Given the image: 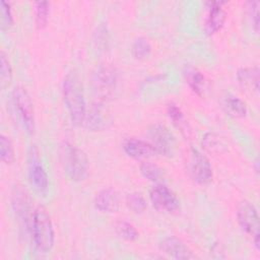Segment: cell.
I'll list each match as a JSON object with an SVG mask.
<instances>
[{
	"label": "cell",
	"instance_id": "cell-7",
	"mask_svg": "<svg viewBox=\"0 0 260 260\" xmlns=\"http://www.w3.org/2000/svg\"><path fill=\"white\" fill-rule=\"evenodd\" d=\"M191 178L198 184L205 185L212 180V167L209 159L198 149L191 148L188 162Z\"/></svg>",
	"mask_w": 260,
	"mask_h": 260
},
{
	"label": "cell",
	"instance_id": "cell-10",
	"mask_svg": "<svg viewBox=\"0 0 260 260\" xmlns=\"http://www.w3.org/2000/svg\"><path fill=\"white\" fill-rule=\"evenodd\" d=\"M12 206L17 216L30 231L31 220L34 216V212L31 209V200L27 191L21 186L15 187L12 192Z\"/></svg>",
	"mask_w": 260,
	"mask_h": 260
},
{
	"label": "cell",
	"instance_id": "cell-25",
	"mask_svg": "<svg viewBox=\"0 0 260 260\" xmlns=\"http://www.w3.org/2000/svg\"><path fill=\"white\" fill-rule=\"evenodd\" d=\"M126 204L129 207V209H131L136 213L143 212L147 207L146 200L140 193H137V192H133L127 195Z\"/></svg>",
	"mask_w": 260,
	"mask_h": 260
},
{
	"label": "cell",
	"instance_id": "cell-26",
	"mask_svg": "<svg viewBox=\"0 0 260 260\" xmlns=\"http://www.w3.org/2000/svg\"><path fill=\"white\" fill-rule=\"evenodd\" d=\"M0 64H1V69H0V79H1V87L5 88L7 85H9L12 77V70H11V65L6 58V55L4 52H1L0 54Z\"/></svg>",
	"mask_w": 260,
	"mask_h": 260
},
{
	"label": "cell",
	"instance_id": "cell-18",
	"mask_svg": "<svg viewBox=\"0 0 260 260\" xmlns=\"http://www.w3.org/2000/svg\"><path fill=\"white\" fill-rule=\"evenodd\" d=\"M238 80L241 84L245 86L252 87L256 91L259 89V68L255 67H245L241 68L238 73Z\"/></svg>",
	"mask_w": 260,
	"mask_h": 260
},
{
	"label": "cell",
	"instance_id": "cell-19",
	"mask_svg": "<svg viewBox=\"0 0 260 260\" xmlns=\"http://www.w3.org/2000/svg\"><path fill=\"white\" fill-rule=\"evenodd\" d=\"M186 81L188 82L191 89L197 94H201L204 87V76L203 74L194 67H186L184 71Z\"/></svg>",
	"mask_w": 260,
	"mask_h": 260
},
{
	"label": "cell",
	"instance_id": "cell-5",
	"mask_svg": "<svg viewBox=\"0 0 260 260\" xmlns=\"http://www.w3.org/2000/svg\"><path fill=\"white\" fill-rule=\"evenodd\" d=\"M93 90L99 99L107 100L111 98L118 85V73L111 66H100L92 76Z\"/></svg>",
	"mask_w": 260,
	"mask_h": 260
},
{
	"label": "cell",
	"instance_id": "cell-24",
	"mask_svg": "<svg viewBox=\"0 0 260 260\" xmlns=\"http://www.w3.org/2000/svg\"><path fill=\"white\" fill-rule=\"evenodd\" d=\"M140 172L144 178L152 182H157L162 178V170L150 161H143L140 165Z\"/></svg>",
	"mask_w": 260,
	"mask_h": 260
},
{
	"label": "cell",
	"instance_id": "cell-4",
	"mask_svg": "<svg viewBox=\"0 0 260 260\" xmlns=\"http://www.w3.org/2000/svg\"><path fill=\"white\" fill-rule=\"evenodd\" d=\"M237 218L240 226L247 235H249L257 248H259V215L254 204L248 200L240 202L237 208Z\"/></svg>",
	"mask_w": 260,
	"mask_h": 260
},
{
	"label": "cell",
	"instance_id": "cell-21",
	"mask_svg": "<svg viewBox=\"0 0 260 260\" xmlns=\"http://www.w3.org/2000/svg\"><path fill=\"white\" fill-rule=\"evenodd\" d=\"M50 12V3L48 1H38L35 3V18L39 28L46 26Z\"/></svg>",
	"mask_w": 260,
	"mask_h": 260
},
{
	"label": "cell",
	"instance_id": "cell-28",
	"mask_svg": "<svg viewBox=\"0 0 260 260\" xmlns=\"http://www.w3.org/2000/svg\"><path fill=\"white\" fill-rule=\"evenodd\" d=\"M259 5H260V3L257 0L248 2L249 15L252 18V23H253L256 31H258V28H259Z\"/></svg>",
	"mask_w": 260,
	"mask_h": 260
},
{
	"label": "cell",
	"instance_id": "cell-11",
	"mask_svg": "<svg viewBox=\"0 0 260 260\" xmlns=\"http://www.w3.org/2000/svg\"><path fill=\"white\" fill-rule=\"evenodd\" d=\"M28 175L31 184L40 193H45L48 189V175L39 157L36 147H31L28 156Z\"/></svg>",
	"mask_w": 260,
	"mask_h": 260
},
{
	"label": "cell",
	"instance_id": "cell-1",
	"mask_svg": "<svg viewBox=\"0 0 260 260\" xmlns=\"http://www.w3.org/2000/svg\"><path fill=\"white\" fill-rule=\"evenodd\" d=\"M63 96L68 109L71 121L75 125H81L86 115V105L83 86L78 73L70 70L63 79Z\"/></svg>",
	"mask_w": 260,
	"mask_h": 260
},
{
	"label": "cell",
	"instance_id": "cell-2",
	"mask_svg": "<svg viewBox=\"0 0 260 260\" xmlns=\"http://www.w3.org/2000/svg\"><path fill=\"white\" fill-rule=\"evenodd\" d=\"M60 158L66 175L72 181H82L88 174V158L77 146L64 142L60 147Z\"/></svg>",
	"mask_w": 260,
	"mask_h": 260
},
{
	"label": "cell",
	"instance_id": "cell-20",
	"mask_svg": "<svg viewBox=\"0 0 260 260\" xmlns=\"http://www.w3.org/2000/svg\"><path fill=\"white\" fill-rule=\"evenodd\" d=\"M0 156L1 160L7 165L12 164L15 158L13 144L9 137L4 134H1L0 136Z\"/></svg>",
	"mask_w": 260,
	"mask_h": 260
},
{
	"label": "cell",
	"instance_id": "cell-22",
	"mask_svg": "<svg viewBox=\"0 0 260 260\" xmlns=\"http://www.w3.org/2000/svg\"><path fill=\"white\" fill-rule=\"evenodd\" d=\"M151 45L146 38L140 37L136 39L132 45V54L136 59H145L149 56Z\"/></svg>",
	"mask_w": 260,
	"mask_h": 260
},
{
	"label": "cell",
	"instance_id": "cell-16",
	"mask_svg": "<svg viewBox=\"0 0 260 260\" xmlns=\"http://www.w3.org/2000/svg\"><path fill=\"white\" fill-rule=\"evenodd\" d=\"M222 3L223 2H218V1L208 2L209 12L206 19L205 29H206V32L209 35L217 31L222 26L225 20V11L221 7Z\"/></svg>",
	"mask_w": 260,
	"mask_h": 260
},
{
	"label": "cell",
	"instance_id": "cell-13",
	"mask_svg": "<svg viewBox=\"0 0 260 260\" xmlns=\"http://www.w3.org/2000/svg\"><path fill=\"white\" fill-rule=\"evenodd\" d=\"M124 151L131 157L141 159L157 155L155 147L148 141L138 138H128L123 143Z\"/></svg>",
	"mask_w": 260,
	"mask_h": 260
},
{
	"label": "cell",
	"instance_id": "cell-14",
	"mask_svg": "<svg viewBox=\"0 0 260 260\" xmlns=\"http://www.w3.org/2000/svg\"><path fill=\"white\" fill-rule=\"evenodd\" d=\"M87 129L92 131L102 130L110 123V113L101 103L93 104L89 111L86 112L84 122Z\"/></svg>",
	"mask_w": 260,
	"mask_h": 260
},
{
	"label": "cell",
	"instance_id": "cell-29",
	"mask_svg": "<svg viewBox=\"0 0 260 260\" xmlns=\"http://www.w3.org/2000/svg\"><path fill=\"white\" fill-rule=\"evenodd\" d=\"M168 114L170 116V118L174 121V123L176 124H179V123H182L183 121V114L180 110V108L174 104H171L169 105L168 107Z\"/></svg>",
	"mask_w": 260,
	"mask_h": 260
},
{
	"label": "cell",
	"instance_id": "cell-15",
	"mask_svg": "<svg viewBox=\"0 0 260 260\" xmlns=\"http://www.w3.org/2000/svg\"><path fill=\"white\" fill-rule=\"evenodd\" d=\"M93 203L102 212H116L119 208V195L113 188H105L95 195Z\"/></svg>",
	"mask_w": 260,
	"mask_h": 260
},
{
	"label": "cell",
	"instance_id": "cell-27",
	"mask_svg": "<svg viewBox=\"0 0 260 260\" xmlns=\"http://www.w3.org/2000/svg\"><path fill=\"white\" fill-rule=\"evenodd\" d=\"M0 9H1V28L8 29L13 23V18H12V13H11L9 3H7L4 0H1Z\"/></svg>",
	"mask_w": 260,
	"mask_h": 260
},
{
	"label": "cell",
	"instance_id": "cell-9",
	"mask_svg": "<svg viewBox=\"0 0 260 260\" xmlns=\"http://www.w3.org/2000/svg\"><path fill=\"white\" fill-rule=\"evenodd\" d=\"M150 143L155 147L158 154L170 155L176 146V140L170 130L161 124H154L148 129Z\"/></svg>",
	"mask_w": 260,
	"mask_h": 260
},
{
	"label": "cell",
	"instance_id": "cell-12",
	"mask_svg": "<svg viewBox=\"0 0 260 260\" xmlns=\"http://www.w3.org/2000/svg\"><path fill=\"white\" fill-rule=\"evenodd\" d=\"M159 249L168 256L175 259H192L195 258L192 251L178 238L169 236L159 242Z\"/></svg>",
	"mask_w": 260,
	"mask_h": 260
},
{
	"label": "cell",
	"instance_id": "cell-8",
	"mask_svg": "<svg viewBox=\"0 0 260 260\" xmlns=\"http://www.w3.org/2000/svg\"><path fill=\"white\" fill-rule=\"evenodd\" d=\"M149 198L152 205L160 211L174 213L180 210V200L176 194L166 185L157 184L149 191Z\"/></svg>",
	"mask_w": 260,
	"mask_h": 260
},
{
	"label": "cell",
	"instance_id": "cell-6",
	"mask_svg": "<svg viewBox=\"0 0 260 260\" xmlns=\"http://www.w3.org/2000/svg\"><path fill=\"white\" fill-rule=\"evenodd\" d=\"M12 101L23 127L28 133H34L35 110L29 93L23 86H16L12 91Z\"/></svg>",
	"mask_w": 260,
	"mask_h": 260
},
{
	"label": "cell",
	"instance_id": "cell-23",
	"mask_svg": "<svg viewBox=\"0 0 260 260\" xmlns=\"http://www.w3.org/2000/svg\"><path fill=\"white\" fill-rule=\"evenodd\" d=\"M116 233L119 237H121L124 240L127 241H134L138 238V232L134 228L133 224H131L128 221L125 220H119L115 225Z\"/></svg>",
	"mask_w": 260,
	"mask_h": 260
},
{
	"label": "cell",
	"instance_id": "cell-3",
	"mask_svg": "<svg viewBox=\"0 0 260 260\" xmlns=\"http://www.w3.org/2000/svg\"><path fill=\"white\" fill-rule=\"evenodd\" d=\"M30 233L36 248L42 253H48L54 246L55 234L49 213L43 206H38L34 211Z\"/></svg>",
	"mask_w": 260,
	"mask_h": 260
},
{
	"label": "cell",
	"instance_id": "cell-17",
	"mask_svg": "<svg viewBox=\"0 0 260 260\" xmlns=\"http://www.w3.org/2000/svg\"><path fill=\"white\" fill-rule=\"evenodd\" d=\"M222 106L225 112L233 117L241 118L247 114V106L245 102L236 95H226L223 100Z\"/></svg>",
	"mask_w": 260,
	"mask_h": 260
}]
</instances>
